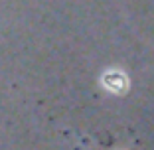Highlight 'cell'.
<instances>
[{"label": "cell", "mask_w": 154, "mask_h": 150, "mask_svg": "<svg viewBox=\"0 0 154 150\" xmlns=\"http://www.w3.org/2000/svg\"><path fill=\"white\" fill-rule=\"evenodd\" d=\"M105 85L109 87L111 91L121 93V91H125V89H127V79H125V75H122V73L111 71V73H107V75H105Z\"/></svg>", "instance_id": "6da1fadb"}]
</instances>
